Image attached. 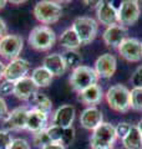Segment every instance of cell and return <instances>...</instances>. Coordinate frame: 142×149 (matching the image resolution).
Instances as JSON below:
<instances>
[{"instance_id":"cell-1","label":"cell","mask_w":142,"mask_h":149,"mask_svg":"<svg viewBox=\"0 0 142 149\" xmlns=\"http://www.w3.org/2000/svg\"><path fill=\"white\" fill-rule=\"evenodd\" d=\"M106 102L113 111L125 113L131 108V93L124 85L111 86L106 92Z\"/></svg>"},{"instance_id":"cell-2","label":"cell","mask_w":142,"mask_h":149,"mask_svg":"<svg viewBox=\"0 0 142 149\" xmlns=\"http://www.w3.org/2000/svg\"><path fill=\"white\" fill-rule=\"evenodd\" d=\"M29 45L37 51H47L55 45V31L49 26H35L29 34Z\"/></svg>"},{"instance_id":"cell-3","label":"cell","mask_w":142,"mask_h":149,"mask_svg":"<svg viewBox=\"0 0 142 149\" xmlns=\"http://www.w3.org/2000/svg\"><path fill=\"white\" fill-rule=\"evenodd\" d=\"M34 15L36 20L41 24H45V26L55 24L63 15V6L59 3L50 1V0L39 1L34 8Z\"/></svg>"},{"instance_id":"cell-4","label":"cell","mask_w":142,"mask_h":149,"mask_svg":"<svg viewBox=\"0 0 142 149\" xmlns=\"http://www.w3.org/2000/svg\"><path fill=\"white\" fill-rule=\"evenodd\" d=\"M116 130L111 123H101L96 129L92 130L90 139L92 149H112L116 141Z\"/></svg>"},{"instance_id":"cell-5","label":"cell","mask_w":142,"mask_h":149,"mask_svg":"<svg viewBox=\"0 0 142 149\" xmlns=\"http://www.w3.org/2000/svg\"><path fill=\"white\" fill-rule=\"evenodd\" d=\"M69 81H70V85L72 87V90L80 93L81 91L86 90L87 87L96 85L98 81V76L95 72L93 68L81 65V66L74 68Z\"/></svg>"},{"instance_id":"cell-6","label":"cell","mask_w":142,"mask_h":149,"mask_svg":"<svg viewBox=\"0 0 142 149\" xmlns=\"http://www.w3.org/2000/svg\"><path fill=\"white\" fill-rule=\"evenodd\" d=\"M71 27H72L74 31L76 32V35L79 36L81 45H87L90 42H92L97 35V30H98V25L96 20H93L92 17H89V16L76 17Z\"/></svg>"},{"instance_id":"cell-7","label":"cell","mask_w":142,"mask_h":149,"mask_svg":"<svg viewBox=\"0 0 142 149\" xmlns=\"http://www.w3.org/2000/svg\"><path fill=\"white\" fill-rule=\"evenodd\" d=\"M24 46V40L21 36L8 34L0 39V56L6 60H15L19 57Z\"/></svg>"},{"instance_id":"cell-8","label":"cell","mask_w":142,"mask_h":149,"mask_svg":"<svg viewBox=\"0 0 142 149\" xmlns=\"http://www.w3.org/2000/svg\"><path fill=\"white\" fill-rule=\"evenodd\" d=\"M118 11V25L127 27L132 26L138 21L140 17V5L136 0H125L121 3Z\"/></svg>"},{"instance_id":"cell-9","label":"cell","mask_w":142,"mask_h":149,"mask_svg":"<svg viewBox=\"0 0 142 149\" xmlns=\"http://www.w3.org/2000/svg\"><path fill=\"white\" fill-rule=\"evenodd\" d=\"M30 71V63L25 58L18 57L9 62L5 66V72H4V78L5 81L15 83L21 78L26 77L27 72Z\"/></svg>"},{"instance_id":"cell-10","label":"cell","mask_w":142,"mask_h":149,"mask_svg":"<svg viewBox=\"0 0 142 149\" xmlns=\"http://www.w3.org/2000/svg\"><path fill=\"white\" fill-rule=\"evenodd\" d=\"M118 52L129 62H138L142 58V42L134 37H126L118 46Z\"/></svg>"},{"instance_id":"cell-11","label":"cell","mask_w":142,"mask_h":149,"mask_svg":"<svg viewBox=\"0 0 142 149\" xmlns=\"http://www.w3.org/2000/svg\"><path fill=\"white\" fill-rule=\"evenodd\" d=\"M117 61L116 57L111 54H103L95 62V72L98 78H111L116 72Z\"/></svg>"},{"instance_id":"cell-12","label":"cell","mask_w":142,"mask_h":149,"mask_svg":"<svg viewBox=\"0 0 142 149\" xmlns=\"http://www.w3.org/2000/svg\"><path fill=\"white\" fill-rule=\"evenodd\" d=\"M27 113L29 109L27 107H18V108L13 109L11 112H9L6 118L4 119L5 125L11 129V130H22L26 129V120H27Z\"/></svg>"},{"instance_id":"cell-13","label":"cell","mask_w":142,"mask_h":149,"mask_svg":"<svg viewBox=\"0 0 142 149\" xmlns=\"http://www.w3.org/2000/svg\"><path fill=\"white\" fill-rule=\"evenodd\" d=\"M97 20L105 26L118 25V11L110 1H100L96 9Z\"/></svg>"},{"instance_id":"cell-14","label":"cell","mask_w":142,"mask_h":149,"mask_svg":"<svg viewBox=\"0 0 142 149\" xmlns=\"http://www.w3.org/2000/svg\"><path fill=\"white\" fill-rule=\"evenodd\" d=\"M37 93V86L31 77H24L14 83V96L21 101H30Z\"/></svg>"},{"instance_id":"cell-15","label":"cell","mask_w":142,"mask_h":149,"mask_svg":"<svg viewBox=\"0 0 142 149\" xmlns=\"http://www.w3.org/2000/svg\"><path fill=\"white\" fill-rule=\"evenodd\" d=\"M74 119H75V107L71 104H64L54 112L53 125H58V127L61 128H69L72 127Z\"/></svg>"},{"instance_id":"cell-16","label":"cell","mask_w":142,"mask_h":149,"mask_svg":"<svg viewBox=\"0 0 142 149\" xmlns=\"http://www.w3.org/2000/svg\"><path fill=\"white\" fill-rule=\"evenodd\" d=\"M80 123L85 129H96L101 123H103L102 112L97 107H87L86 109L82 111L81 116H80Z\"/></svg>"},{"instance_id":"cell-17","label":"cell","mask_w":142,"mask_h":149,"mask_svg":"<svg viewBox=\"0 0 142 149\" xmlns=\"http://www.w3.org/2000/svg\"><path fill=\"white\" fill-rule=\"evenodd\" d=\"M126 35H127L126 27L121 26V25H113V26L106 27V30L103 31L102 39L107 46L118 49V46L122 44V41L127 37Z\"/></svg>"},{"instance_id":"cell-18","label":"cell","mask_w":142,"mask_h":149,"mask_svg":"<svg viewBox=\"0 0 142 149\" xmlns=\"http://www.w3.org/2000/svg\"><path fill=\"white\" fill-rule=\"evenodd\" d=\"M42 67H45L53 76H61L66 72V68H67L63 55L60 54L47 55L42 61Z\"/></svg>"},{"instance_id":"cell-19","label":"cell","mask_w":142,"mask_h":149,"mask_svg":"<svg viewBox=\"0 0 142 149\" xmlns=\"http://www.w3.org/2000/svg\"><path fill=\"white\" fill-rule=\"evenodd\" d=\"M46 124H47V114L32 108L29 109L27 120H26V129L29 132H31L32 134L39 133L41 130L46 129Z\"/></svg>"},{"instance_id":"cell-20","label":"cell","mask_w":142,"mask_h":149,"mask_svg":"<svg viewBox=\"0 0 142 149\" xmlns=\"http://www.w3.org/2000/svg\"><path fill=\"white\" fill-rule=\"evenodd\" d=\"M102 97H103L102 88L96 83V85L90 86L86 90L80 92L77 96V100L81 103L87 104L89 107H95V104H98L102 101Z\"/></svg>"},{"instance_id":"cell-21","label":"cell","mask_w":142,"mask_h":149,"mask_svg":"<svg viewBox=\"0 0 142 149\" xmlns=\"http://www.w3.org/2000/svg\"><path fill=\"white\" fill-rule=\"evenodd\" d=\"M59 41H60V45L64 46L66 50H76L81 46V41H80L79 36L76 35V32L74 31L72 27L66 29L60 35Z\"/></svg>"},{"instance_id":"cell-22","label":"cell","mask_w":142,"mask_h":149,"mask_svg":"<svg viewBox=\"0 0 142 149\" xmlns=\"http://www.w3.org/2000/svg\"><path fill=\"white\" fill-rule=\"evenodd\" d=\"M122 144L126 149H142V136L137 125H131L130 132L122 139Z\"/></svg>"},{"instance_id":"cell-23","label":"cell","mask_w":142,"mask_h":149,"mask_svg":"<svg viewBox=\"0 0 142 149\" xmlns=\"http://www.w3.org/2000/svg\"><path fill=\"white\" fill-rule=\"evenodd\" d=\"M53 74H51L45 67H36L34 71L31 72V80L34 81V83L39 87H47L51 85L53 82Z\"/></svg>"},{"instance_id":"cell-24","label":"cell","mask_w":142,"mask_h":149,"mask_svg":"<svg viewBox=\"0 0 142 149\" xmlns=\"http://www.w3.org/2000/svg\"><path fill=\"white\" fill-rule=\"evenodd\" d=\"M32 103V109L40 111L45 114H49L51 112V108H53V102L47 96L42 95V93L37 92L36 95L30 100Z\"/></svg>"},{"instance_id":"cell-25","label":"cell","mask_w":142,"mask_h":149,"mask_svg":"<svg viewBox=\"0 0 142 149\" xmlns=\"http://www.w3.org/2000/svg\"><path fill=\"white\" fill-rule=\"evenodd\" d=\"M63 55V57L65 60V63L66 66H71L74 68H76L79 66H81V55H80L76 50H66Z\"/></svg>"},{"instance_id":"cell-26","label":"cell","mask_w":142,"mask_h":149,"mask_svg":"<svg viewBox=\"0 0 142 149\" xmlns=\"http://www.w3.org/2000/svg\"><path fill=\"white\" fill-rule=\"evenodd\" d=\"M64 129L65 128H61V127L53 125V124H51L50 127H47L46 128V134H47V137H49L50 142L61 144V142H63V136H64Z\"/></svg>"},{"instance_id":"cell-27","label":"cell","mask_w":142,"mask_h":149,"mask_svg":"<svg viewBox=\"0 0 142 149\" xmlns=\"http://www.w3.org/2000/svg\"><path fill=\"white\" fill-rule=\"evenodd\" d=\"M131 93V108L142 112V87L132 88Z\"/></svg>"},{"instance_id":"cell-28","label":"cell","mask_w":142,"mask_h":149,"mask_svg":"<svg viewBox=\"0 0 142 149\" xmlns=\"http://www.w3.org/2000/svg\"><path fill=\"white\" fill-rule=\"evenodd\" d=\"M32 141H34V144L36 147H41V149L45 146H47V144L51 143L49 137H47V134H46V129L41 130V132H39V133H35Z\"/></svg>"},{"instance_id":"cell-29","label":"cell","mask_w":142,"mask_h":149,"mask_svg":"<svg viewBox=\"0 0 142 149\" xmlns=\"http://www.w3.org/2000/svg\"><path fill=\"white\" fill-rule=\"evenodd\" d=\"M130 129H131V124L126 123V122L118 123V124H117V127H115L117 138H121V141H122V139H124V138L127 136V133L130 132Z\"/></svg>"},{"instance_id":"cell-30","label":"cell","mask_w":142,"mask_h":149,"mask_svg":"<svg viewBox=\"0 0 142 149\" xmlns=\"http://www.w3.org/2000/svg\"><path fill=\"white\" fill-rule=\"evenodd\" d=\"M75 139V129L72 127H69V128H65L64 129V136H63V142L61 144L65 147V146H70L71 143L74 142Z\"/></svg>"},{"instance_id":"cell-31","label":"cell","mask_w":142,"mask_h":149,"mask_svg":"<svg viewBox=\"0 0 142 149\" xmlns=\"http://www.w3.org/2000/svg\"><path fill=\"white\" fill-rule=\"evenodd\" d=\"M131 83L134 88L142 87V66H138L131 76Z\"/></svg>"},{"instance_id":"cell-32","label":"cell","mask_w":142,"mask_h":149,"mask_svg":"<svg viewBox=\"0 0 142 149\" xmlns=\"http://www.w3.org/2000/svg\"><path fill=\"white\" fill-rule=\"evenodd\" d=\"M8 149H31V147H30V144L25 141V139L15 138V139H13L11 141L10 146H9Z\"/></svg>"},{"instance_id":"cell-33","label":"cell","mask_w":142,"mask_h":149,"mask_svg":"<svg viewBox=\"0 0 142 149\" xmlns=\"http://www.w3.org/2000/svg\"><path fill=\"white\" fill-rule=\"evenodd\" d=\"M13 138L8 130H0V149H8Z\"/></svg>"},{"instance_id":"cell-34","label":"cell","mask_w":142,"mask_h":149,"mask_svg":"<svg viewBox=\"0 0 142 149\" xmlns=\"http://www.w3.org/2000/svg\"><path fill=\"white\" fill-rule=\"evenodd\" d=\"M0 93L4 96L14 95V83L9 81H3L0 85Z\"/></svg>"},{"instance_id":"cell-35","label":"cell","mask_w":142,"mask_h":149,"mask_svg":"<svg viewBox=\"0 0 142 149\" xmlns=\"http://www.w3.org/2000/svg\"><path fill=\"white\" fill-rule=\"evenodd\" d=\"M8 104L6 102L4 101V98L0 97V119H5L8 116Z\"/></svg>"},{"instance_id":"cell-36","label":"cell","mask_w":142,"mask_h":149,"mask_svg":"<svg viewBox=\"0 0 142 149\" xmlns=\"http://www.w3.org/2000/svg\"><path fill=\"white\" fill-rule=\"evenodd\" d=\"M5 35H8V27H6L5 21H4L3 19L0 17V39L4 37Z\"/></svg>"},{"instance_id":"cell-37","label":"cell","mask_w":142,"mask_h":149,"mask_svg":"<svg viewBox=\"0 0 142 149\" xmlns=\"http://www.w3.org/2000/svg\"><path fill=\"white\" fill-rule=\"evenodd\" d=\"M42 149H65V147L63 146V144H58V143H50L47 144V146H45Z\"/></svg>"},{"instance_id":"cell-38","label":"cell","mask_w":142,"mask_h":149,"mask_svg":"<svg viewBox=\"0 0 142 149\" xmlns=\"http://www.w3.org/2000/svg\"><path fill=\"white\" fill-rule=\"evenodd\" d=\"M5 66L6 65L0 61V81H1V78H4V72H5Z\"/></svg>"},{"instance_id":"cell-39","label":"cell","mask_w":142,"mask_h":149,"mask_svg":"<svg viewBox=\"0 0 142 149\" xmlns=\"http://www.w3.org/2000/svg\"><path fill=\"white\" fill-rule=\"evenodd\" d=\"M85 4H87V5L91 8H95V6H98L100 1H85Z\"/></svg>"},{"instance_id":"cell-40","label":"cell","mask_w":142,"mask_h":149,"mask_svg":"<svg viewBox=\"0 0 142 149\" xmlns=\"http://www.w3.org/2000/svg\"><path fill=\"white\" fill-rule=\"evenodd\" d=\"M5 5H6V1H5V0H0V10L5 8Z\"/></svg>"},{"instance_id":"cell-41","label":"cell","mask_w":142,"mask_h":149,"mask_svg":"<svg viewBox=\"0 0 142 149\" xmlns=\"http://www.w3.org/2000/svg\"><path fill=\"white\" fill-rule=\"evenodd\" d=\"M137 128H138V130H140V133H141V136H142V119L138 122V124H137Z\"/></svg>"}]
</instances>
